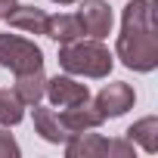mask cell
I'll list each match as a JSON object with an SVG mask.
<instances>
[{
	"label": "cell",
	"mask_w": 158,
	"mask_h": 158,
	"mask_svg": "<svg viewBox=\"0 0 158 158\" xmlns=\"http://www.w3.org/2000/svg\"><path fill=\"white\" fill-rule=\"evenodd\" d=\"M115 56L130 71H155L158 68V28L152 0H130L121 13V34L115 44Z\"/></svg>",
	"instance_id": "cell-1"
},
{
	"label": "cell",
	"mask_w": 158,
	"mask_h": 158,
	"mask_svg": "<svg viewBox=\"0 0 158 158\" xmlns=\"http://www.w3.org/2000/svg\"><path fill=\"white\" fill-rule=\"evenodd\" d=\"M59 65L68 71V74H84V77H109L112 65H115V56L96 40H68V44H59Z\"/></svg>",
	"instance_id": "cell-2"
},
{
	"label": "cell",
	"mask_w": 158,
	"mask_h": 158,
	"mask_svg": "<svg viewBox=\"0 0 158 158\" xmlns=\"http://www.w3.org/2000/svg\"><path fill=\"white\" fill-rule=\"evenodd\" d=\"M0 65L10 68L13 74L37 71L44 68V50L34 40H25L19 34H0Z\"/></svg>",
	"instance_id": "cell-3"
},
{
	"label": "cell",
	"mask_w": 158,
	"mask_h": 158,
	"mask_svg": "<svg viewBox=\"0 0 158 158\" xmlns=\"http://www.w3.org/2000/svg\"><path fill=\"white\" fill-rule=\"evenodd\" d=\"M44 96L53 102V109H71V106L87 102L90 90H87V84L74 81V77H68V74H56V77H47Z\"/></svg>",
	"instance_id": "cell-4"
},
{
	"label": "cell",
	"mask_w": 158,
	"mask_h": 158,
	"mask_svg": "<svg viewBox=\"0 0 158 158\" xmlns=\"http://www.w3.org/2000/svg\"><path fill=\"white\" fill-rule=\"evenodd\" d=\"M133 102H136V93H133V87L124 84V81L106 84V87L96 93V99H93V106L102 112V118H121L127 109H133Z\"/></svg>",
	"instance_id": "cell-5"
},
{
	"label": "cell",
	"mask_w": 158,
	"mask_h": 158,
	"mask_svg": "<svg viewBox=\"0 0 158 158\" xmlns=\"http://www.w3.org/2000/svg\"><path fill=\"white\" fill-rule=\"evenodd\" d=\"M77 22H81L84 34L102 40L109 31H112V6L106 3V0H84L81 6H77Z\"/></svg>",
	"instance_id": "cell-6"
},
{
	"label": "cell",
	"mask_w": 158,
	"mask_h": 158,
	"mask_svg": "<svg viewBox=\"0 0 158 158\" xmlns=\"http://www.w3.org/2000/svg\"><path fill=\"white\" fill-rule=\"evenodd\" d=\"M59 121H62V127H65L68 133H81V130H96L106 118H102V112L87 99V102H81V106L62 109V112H59Z\"/></svg>",
	"instance_id": "cell-7"
},
{
	"label": "cell",
	"mask_w": 158,
	"mask_h": 158,
	"mask_svg": "<svg viewBox=\"0 0 158 158\" xmlns=\"http://www.w3.org/2000/svg\"><path fill=\"white\" fill-rule=\"evenodd\" d=\"M65 155L68 158H99V155H109V139L99 136V133H71L65 139Z\"/></svg>",
	"instance_id": "cell-8"
},
{
	"label": "cell",
	"mask_w": 158,
	"mask_h": 158,
	"mask_svg": "<svg viewBox=\"0 0 158 158\" xmlns=\"http://www.w3.org/2000/svg\"><path fill=\"white\" fill-rule=\"evenodd\" d=\"M44 90H47V77H44V68L16 74L13 93H16V99H19L22 106H37V102L44 99Z\"/></svg>",
	"instance_id": "cell-9"
},
{
	"label": "cell",
	"mask_w": 158,
	"mask_h": 158,
	"mask_svg": "<svg viewBox=\"0 0 158 158\" xmlns=\"http://www.w3.org/2000/svg\"><path fill=\"white\" fill-rule=\"evenodd\" d=\"M6 22H10V28L25 31V34H44L47 31V13L40 6H19L16 3L6 13Z\"/></svg>",
	"instance_id": "cell-10"
},
{
	"label": "cell",
	"mask_w": 158,
	"mask_h": 158,
	"mask_svg": "<svg viewBox=\"0 0 158 158\" xmlns=\"http://www.w3.org/2000/svg\"><path fill=\"white\" fill-rule=\"evenodd\" d=\"M34 130L47 139V143H65L71 133L62 127V121H59V112H53V109H44L40 102L34 106Z\"/></svg>",
	"instance_id": "cell-11"
},
{
	"label": "cell",
	"mask_w": 158,
	"mask_h": 158,
	"mask_svg": "<svg viewBox=\"0 0 158 158\" xmlns=\"http://www.w3.org/2000/svg\"><path fill=\"white\" fill-rule=\"evenodd\" d=\"M47 37H53L56 44H68V40H77L84 34L77 16H68V13H59V16H47Z\"/></svg>",
	"instance_id": "cell-12"
},
{
	"label": "cell",
	"mask_w": 158,
	"mask_h": 158,
	"mask_svg": "<svg viewBox=\"0 0 158 158\" xmlns=\"http://www.w3.org/2000/svg\"><path fill=\"white\" fill-rule=\"evenodd\" d=\"M127 139H130V143H139L143 152L155 155V152H158V118H155V115L139 118V121L127 130Z\"/></svg>",
	"instance_id": "cell-13"
},
{
	"label": "cell",
	"mask_w": 158,
	"mask_h": 158,
	"mask_svg": "<svg viewBox=\"0 0 158 158\" xmlns=\"http://www.w3.org/2000/svg\"><path fill=\"white\" fill-rule=\"evenodd\" d=\"M25 118V106L16 99V93L10 90H0V124L3 127H13Z\"/></svg>",
	"instance_id": "cell-14"
},
{
	"label": "cell",
	"mask_w": 158,
	"mask_h": 158,
	"mask_svg": "<svg viewBox=\"0 0 158 158\" xmlns=\"http://www.w3.org/2000/svg\"><path fill=\"white\" fill-rule=\"evenodd\" d=\"M0 158H19V143L10 133H0Z\"/></svg>",
	"instance_id": "cell-15"
},
{
	"label": "cell",
	"mask_w": 158,
	"mask_h": 158,
	"mask_svg": "<svg viewBox=\"0 0 158 158\" xmlns=\"http://www.w3.org/2000/svg\"><path fill=\"white\" fill-rule=\"evenodd\" d=\"M16 6V0H0V19H6V13Z\"/></svg>",
	"instance_id": "cell-16"
},
{
	"label": "cell",
	"mask_w": 158,
	"mask_h": 158,
	"mask_svg": "<svg viewBox=\"0 0 158 158\" xmlns=\"http://www.w3.org/2000/svg\"><path fill=\"white\" fill-rule=\"evenodd\" d=\"M53 3H59V6H68V3H77V0H53Z\"/></svg>",
	"instance_id": "cell-17"
}]
</instances>
